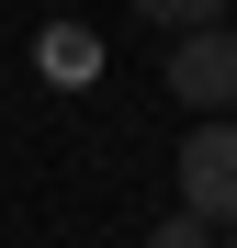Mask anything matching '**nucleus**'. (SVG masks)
<instances>
[{
  "label": "nucleus",
  "instance_id": "nucleus-6",
  "mask_svg": "<svg viewBox=\"0 0 237 248\" xmlns=\"http://www.w3.org/2000/svg\"><path fill=\"white\" fill-rule=\"evenodd\" d=\"M226 23H237V0H226Z\"/></svg>",
  "mask_w": 237,
  "mask_h": 248
},
{
  "label": "nucleus",
  "instance_id": "nucleus-4",
  "mask_svg": "<svg viewBox=\"0 0 237 248\" xmlns=\"http://www.w3.org/2000/svg\"><path fill=\"white\" fill-rule=\"evenodd\" d=\"M147 23H170V34H204V23H226V0H136Z\"/></svg>",
  "mask_w": 237,
  "mask_h": 248
},
{
  "label": "nucleus",
  "instance_id": "nucleus-7",
  "mask_svg": "<svg viewBox=\"0 0 237 248\" xmlns=\"http://www.w3.org/2000/svg\"><path fill=\"white\" fill-rule=\"evenodd\" d=\"M226 248H237V226H226Z\"/></svg>",
  "mask_w": 237,
  "mask_h": 248
},
{
  "label": "nucleus",
  "instance_id": "nucleus-3",
  "mask_svg": "<svg viewBox=\"0 0 237 248\" xmlns=\"http://www.w3.org/2000/svg\"><path fill=\"white\" fill-rule=\"evenodd\" d=\"M34 57H46V79H91V34L57 23V34H34Z\"/></svg>",
  "mask_w": 237,
  "mask_h": 248
},
{
  "label": "nucleus",
  "instance_id": "nucleus-2",
  "mask_svg": "<svg viewBox=\"0 0 237 248\" xmlns=\"http://www.w3.org/2000/svg\"><path fill=\"white\" fill-rule=\"evenodd\" d=\"M170 91H181L192 113H237V23L181 34V46H170Z\"/></svg>",
  "mask_w": 237,
  "mask_h": 248
},
{
  "label": "nucleus",
  "instance_id": "nucleus-1",
  "mask_svg": "<svg viewBox=\"0 0 237 248\" xmlns=\"http://www.w3.org/2000/svg\"><path fill=\"white\" fill-rule=\"evenodd\" d=\"M181 215L237 226V113H204L181 136Z\"/></svg>",
  "mask_w": 237,
  "mask_h": 248
},
{
  "label": "nucleus",
  "instance_id": "nucleus-5",
  "mask_svg": "<svg viewBox=\"0 0 237 248\" xmlns=\"http://www.w3.org/2000/svg\"><path fill=\"white\" fill-rule=\"evenodd\" d=\"M147 248H215V226L204 215H170V226H147Z\"/></svg>",
  "mask_w": 237,
  "mask_h": 248
}]
</instances>
